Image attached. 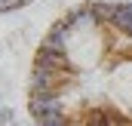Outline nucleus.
Listing matches in <instances>:
<instances>
[{"instance_id":"nucleus-3","label":"nucleus","mask_w":132,"mask_h":126,"mask_svg":"<svg viewBox=\"0 0 132 126\" xmlns=\"http://www.w3.org/2000/svg\"><path fill=\"white\" fill-rule=\"evenodd\" d=\"M0 126H15V111L12 108H0Z\"/></svg>"},{"instance_id":"nucleus-1","label":"nucleus","mask_w":132,"mask_h":126,"mask_svg":"<svg viewBox=\"0 0 132 126\" xmlns=\"http://www.w3.org/2000/svg\"><path fill=\"white\" fill-rule=\"evenodd\" d=\"M28 111L34 126H132V3L89 0L46 28Z\"/></svg>"},{"instance_id":"nucleus-2","label":"nucleus","mask_w":132,"mask_h":126,"mask_svg":"<svg viewBox=\"0 0 132 126\" xmlns=\"http://www.w3.org/2000/svg\"><path fill=\"white\" fill-rule=\"evenodd\" d=\"M31 0H0V12H15L22 6H28Z\"/></svg>"}]
</instances>
